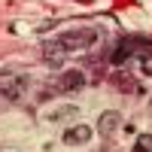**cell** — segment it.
<instances>
[{
	"label": "cell",
	"mask_w": 152,
	"mask_h": 152,
	"mask_svg": "<svg viewBox=\"0 0 152 152\" xmlns=\"http://www.w3.org/2000/svg\"><path fill=\"white\" fill-rule=\"evenodd\" d=\"M94 40H97V31H94V28H79V31H67V34H61L55 43L64 49L67 55H73V52H82V49H88Z\"/></svg>",
	"instance_id": "obj_1"
},
{
	"label": "cell",
	"mask_w": 152,
	"mask_h": 152,
	"mask_svg": "<svg viewBox=\"0 0 152 152\" xmlns=\"http://www.w3.org/2000/svg\"><path fill=\"white\" fill-rule=\"evenodd\" d=\"M28 91V76L24 73H3L0 76V97L3 100H21Z\"/></svg>",
	"instance_id": "obj_2"
},
{
	"label": "cell",
	"mask_w": 152,
	"mask_h": 152,
	"mask_svg": "<svg viewBox=\"0 0 152 152\" xmlns=\"http://www.w3.org/2000/svg\"><path fill=\"white\" fill-rule=\"evenodd\" d=\"M82 85H85V76L79 70H64L55 79V91H79Z\"/></svg>",
	"instance_id": "obj_3"
},
{
	"label": "cell",
	"mask_w": 152,
	"mask_h": 152,
	"mask_svg": "<svg viewBox=\"0 0 152 152\" xmlns=\"http://www.w3.org/2000/svg\"><path fill=\"white\" fill-rule=\"evenodd\" d=\"M134 46H146V40H143V37H125V40L119 43V49L113 52V64H122L125 58H131V55L137 52Z\"/></svg>",
	"instance_id": "obj_4"
},
{
	"label": "cell",
	"mask_w": 152,
	"mask_h": 152,
	"mask_svg": "<svg viewBox=\"0 0 152 152\" xmlns=\"http://www.w3.org/2000/svg\"><path fill=\"white\" fill-rule=\"evenodd\" d=\"M88 140H91V128H88V125H82V122L64 131V143H67V146H85Z\"/></svg>",
	"instance_id": "obj_5"
},
{
	"label": "cell",
	"mask_w": 152,
	"mask_h": 152,
	"mask_svg": "<svg viewBox=\"0 0 152 152\" xmlns=\"http://www.w3.org/2000/svg\"><path fill=\"white\" fill-rule=\"evenodd\" d=\"M119 122H122V116L116 110H107V113H100V119H97V131H100V137H110L113 131L119 128Z\"/></svg>",
	"instance_id": "obj_6"
},
{
	"label": "cell",
	"mask_w": 152,
	"mask_h": 152,
	"mask_svg": "<svg viewBox=\"0 0 152 152\" xmlns=\"http://www.w3.org/2000/svg\"><path fill=\"white\" fill-rule=\"evenodd\" d=\"M64 55H67V52H64V49H61V46H58L55 40L43 46V58L49 61V64H61V61H64Z\"/></svg>",
	"instance_id": "obj_7"
},
{
	"label": "cell",
	"mask_w": 152,
	"mask_h": 152,
	"mask_svg": "<svg viewBox=\"0 0 152 152\" xmlns=\"http://www.w3.org/2000/svg\"><path fill=\"white\" fill-rule=\"evenodd\" d=\"M134 152H152V134H140V137H137Z\"/></svg>",
	"instance_id": "obj_8"
},
{
	"label": "cell",
	"mask_w": 152,
	"mask_h": 152,
	"mask_svg": "<svg viewBox=\"0 0 152 152\" xmlns=\"http://www.w3.org/2000/svg\"><path fill=\"white\" fill-rule=\"evenodd\" d=\"M140 64H143V73L152 76V49H146V52H143V61H140Z\"/></svg>",
	"instance_id": "obj_9"
},
{
	"label": "cell",
	"mask_w": 152,
	"mask_h": 152,
	"mask_svg": "<svg viewBox=\"0 0 152 152\" xmlns=\"http://www.w3.org/2000/svg\"><path fill=\"white\" fill-rule=\"evenodd\" d=\"M64 116H76V110H73V107H64V110H55V113H52V116H49V119H52V122H58V119H64Z\"/></svg>",
	"instance_id": "obj_10"
},
{
	"label": "cell",
	"mask_w": 152,
	"mask_h": 152,
	"mask_svg": "<svg viewBox=\"0 0 152 152\" xmlns=\"http://www.w3.org/2000/svg\"><path fill=\"white\" fill-rule=\"evenodd\" d=\"M79 3H85V0H79Z\"/></svg>",
	"instance_id": "obj_11"
}]
</instances>
